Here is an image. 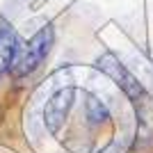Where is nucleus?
<instances>
[{
	"label": "nucleus",
	"instance_id": "nucleus-1",
	"mask_svg": "<svg viewBox=\"0 0 153 153\" xmlns=\"http://www.w3.org/2000/svg\"><path fill=\"white\" fill-rule=\"evenodd\" d=\"M98 66H103V71L110 73V76L117 80V85H121V89L133 98V105H135V110H137V117H140L142 133L153 130V101H151V96L142 89V85L137 82V80L123 69V64H119L117 57H112V55H103V57L98 59Z\"/></svg>",
	"mask_w": 153,
	"mask_h": 153
},
{
	"label": "nucleus",
	"instance_id": "nucleus-2",
	"mask_svg": "<svg viewBox=\"0 0 153 153\" xmlns=\"http://www.w3.org/2000/svg\"><path fill=\"white\" fill-rule=\"evenodd\" d=\"M53 46V27L46 25L25 44H19L16 53H14L12 62H9V71L14 78H25L32 71H37L41 66V62L46 59V55L51 53Z\"/></svg>",
	"mask_w": 153,
	"mask_h": 153
}]
</instances>
